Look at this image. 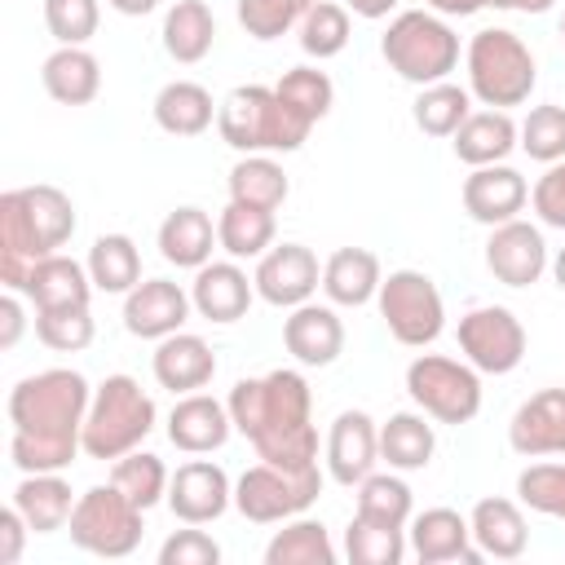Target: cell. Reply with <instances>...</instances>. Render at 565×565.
I'll use <instances>...</instances> for the list:
<instances>
[{
  "mask_svg": "<svg viewBox=\"0 0 565 565\" xmlns=\"http://www.w3.org/2000/svg\"><path fill=\"white\" fill-rule=\"evenodd\" d=\"M93 388L79 371L53 366L40 375H26L9 393V419L13 441L9 459L18 472H62L84 450V415H88Z\"/></svg>",
  "mask_w": 565,
  "mask_h": 565,
  "instance_id": "obj_1",
  "label": "cell"
},
{
  "mask_svg": "<svg viewBox=\"0 0 565 565\" xmlns=\"http://www.w3.org/2000/svg\"><path fill=\"white\" fill-rule=\"evenodd\" d=\"M230 419L256 446V459L278 468H313L318 463V428H313V393L300 371H269L238 380L230 388Z\"/></svg>",
  "mask_w": 565,
  "mask_h": 565,
  "instance_id": "obj_2",
  "label": "cell"
},
{
  "mask_svg": "<svg viewBox=\"0 0 565 565\" xmlns=\"http://www.w3.org/2000/svg\"><path fill=\"white\" fill-rule=\"evenodd\" d=\"M75 234V203L57 185H22L0 194V282L22 291L31 265Z\"/></svg>",
  "mask_w": 565,
  "mask_h": 565,
  "instance_id": "obj_3",
  "label": "cell"
},
{
  "mask_svg": "<svg viewBox=\"0 0 565 565\" xmlns=\"http://www.w3.org/2000/svg\"><path fill=\"white\" fill-rule=\"evenodd\" d=\"M216 128H221V141L234 146L238 154H287V150H300L305 137H309V119L296 115L278 88H265V84H238L221 110H216Z\"/></svg>",
  "mask_w": 565,
  "mask_h": 565,
  "instance_id": "obj_4",
  "label": "cell"
},
{
  "mask_svg": "<svg viewBox=\"0 0 565 565\" xmlns=\"http://www.w3.org/2000/svg\"><path fill=\"white\" fill-rule=\"evenodd\" d=\"M154 428V402L132 375H106L93 388L88 415H84V455L88 459H119L128 450H141V441Z\"/></svg>",
  "mask_w": 565,
  "mask_h": 565,
  "instance_id": "obj_5",
  "label": "cell"
},
{
  "mask_svg": "<svg viewBox=\"0 0 565 565\" xmlns=\"http://www.w3.org/2000/svg\"><path fill=\"white\" fill-rule=\"evenodd\" d=\"M468 93L490 106V110H508V106H521L530 102L534 93V53L525 49V40L516 31H503V26H486L468 40Z\"/></svg>",
  "mask_w": 565,
  "mask_h": 565,
  "instance_id": "obj_6",
  "label": "cell"
},
{
  "mask_svg": "<svg viewBox=\"0 0 565 565\" xmlns=\"http://www.w3.org/2000/svg\"><path fill=\"white\" fill-rule=\"evenodd\" d=\"M380 53L406 84L428 88L459 66V35L433 9H402L384 31Z\"/></svg>",
  "mask_w": 565,
  "mask_h": 565,
  "instance_id": "obj_7",
  "label": "cell"
},
{
  "mask_svg": "<svg viewBox=\"0 0 565 565\" xmlns=\"http://www.w3.org/2000/svg\"><path fill=\"white\" fill-rule=\"evenodd\" d=\"M66 530L79 552L119 561V556H132L141 543V508L119 486H93L75 499Z\"/></svg>",
  "mask_w": 565,
  "mask_h": 565,
  "instance_id": "obj_8",
  "label": "cell"
},
{
  "mask_svg": "<svg viewBox=\"0 0 565 565\" xmlns=\"http://www.w3.org/2000/svg\"><path fill=\"white\" fill-rule=\"evenodd\" d=\"M406 393L411 402L433 415L437 424H468L481 411V380L472 362H455L441 353H419L406 366Z\"/></svg>",
  "mask_w": 565,
  "mask_h": 565,
  "instance_id": "obj_9",
  "label": "cell"
},
{
  "mask_svg": "<svg viewBox=\"0 0 565 565\" xmlns=\"http://www.w3.org/2000/svg\"><path fill=\"white\" fill-rule=\"evenodd\" d=\"M322 494V472L313 468H278V463H256L238 477L234 486V508L256 521V525H274V521H291L300 516L313 499Z\"/></svg>",
  "mask_w": 565,
  "mask_h": 565,
  "instance_id": "obj_10",
  "label": "cell"
},
{
  "mask_svg": "<svg viewBox=\"0 0 565 565\" xmlns=\"http://www.w3.org/2000/svg\"><path fill=\"white\" fill-rule=\"evenodd\" d=\"M380 318L384 327L393 331L397 344L406 349H424L441 335L446 327V305H441V291L428 274L419 269H393L384 282H380Z\"/></svg>",
  "mask_w": 565,
  "mask_h": 565,
  "instance_id": "obj_11",
  "label": "cell"
},
{
  "mask_svg": "<svg viewBox=\"0 0 565 565\" xmlns=\"http://www.w3.org/2000/svg\"><path fill=\"white\" fill-rule=\"evenodd\" d=\"M459 349L486 375H508L525 358V327L503 305H477L459 318Z\"/></svg>",
  "mask_w": 565,
  "mask_h": 565,
  "instance_id": "obj_12",
  "label": "cell"
},
{
  "mask_svg": "<svg viewBox=\"0 0 565 565\" xmlns=\"http://www.w3.org/2000/svg\"><path fill=\"white\" fill-rule=\"evenodd\" d=\"M256 296L265 305H278V309H296L305 305L318 282H322V269H318V256L305 247V243H278L269 247L265 256H256Z\"/></svg>",
  "mask_w": 565,
  "mask_h": 565,
  "instance_id": "obj_13",
  "label": "cell"
},
{
  "mask_svg": "<svg viewBox=\"0 0 565 565\" xmlns=\"http://www.w3.org/2000/svg\"><path fill=\"white\" fill-rule=\"evenodd\" d=\"M486 269L503 282V287H530L543 278L547 269V243H543V230L530 225V221H503L490 230V243H486Z\"/></svg>",
  "mask_w": 565,
  "mask_h": 565,
  "instance_id": "obj_14",
  "label": "cell"
},
{
  "mask_svg": "<svg viewBox=\"0 0 565 565\" xmlns=\"http://www.w3.org/2000/svg\"><path fill=\"white\" fill-rule=\"evenodd\" d=\"M230 503H234V486H230L225 468L212 463V459H190V463H181V468L172 472V481H168V508H172V516L185 521V525H207V521H216Z\"/></svg>",
  "mask_w": 565,
  "mask_h": 565,
  "instance_id": "obj_15",
  "label": "cell"
},
{
  "mask_svg": "<svg viewBox=\"0 0 565 565\" xmlns=\"http://www.w3.org/2000/svg\"><path fill=\"white\" fill-rule=\"evenodd\" d=\"M190 309H194V300L177 282H168V278H141L124 296V327L137 340H163V335H172V331L185 327Z\"/></svg>",
  "mask_w": 565,
  "mask_h": 565,
  "instance_id": "obj_16",
  "label": "cell"
},
{
  "mask_svg": "<svg viewBox=\"0 0 565 565\" xmlns=\"http://www.w3.org/2000/svg\"><path fill=\"white\" fill-rule=\"evenodd\" d=\"M508 446L525 459L565 455V388H543L525 397L508 424Z\"/></svg>",
  "mask_w": 565,
  "mask_h": 565,
  "instance_id": "obj_17",
  "label": "cell"
},
{
  "mask_svg": "<svg viewBox=\"0 0 565 565\" xmlns=\"http://www.w3.org/2000/svg\"><path fill=\"white\" fill-rule=\"evenodd\" d=\"M380 459V428L366 411H340L331 433H327V472L340 486H358L371 477Z\"/></svg>",
  "mask_w": 565,
  "mask_h": 565,
  "instance_id": "obj_18",
  "label": "cell"
},
{
  "mask_svg": "<svg viewBox=\"0 0 565 565\" xmlns=\"http://www.w3.org/2000/svg\"><path fill=\"white\" fill-rule=\"evenodd\" d=\"M530 199V185L516 168L508 163H486V168H472L468 181H463V212L481 225H503V221H516V212L525 207Z\"/></svg>",
  "mask_w": 565,
  "mask_h": 565,
  "instance_id": "obj_19",
  "label": "cell"
},
{
  "mask_svg": "<svg viewBox=\"0 0 565 565\" xmlns=\"http://www.w3.org/2000/svg\"><path fill=\"white\" fill-rule=\"evenodd\" d=\"M406 534H411L406 543H411V552H415L419 565H441V561L477 565L481 561V547L472 543V525L455 508H428V512H419Z\"/></svg>",
  "mask_w": 565,
  "mask_h": 565,
  "instance_id": "obj_20",
  "label": "cell"
},
{
  "mask_svg": "<svg viewBox=\"0 0 565 565\" xmlns=\"http://www.w3.org/2000/svg\"><path fill=\"white\" fill-rule=\"evenodd\" d=\"M282 344L300 366H331L344 353V322L331 305H296L282 322Z\"/></svg>",
  "mask_w": 565,
  "mask_h": 565,
  "instance_id": "obj_21",
  "label": "cell"
},
{
  "mask_svg": "<svg viewBox=\"0 0 565 565\" xmlns=\"http://www.w3.org/2000/svg\"><path fill=\"white\" fill-rule=\"evenodd\" d=\"M230 406L207 397V393H181L172 415H168V441L185 455H212L230 441Z\"/></svg>",
  "mask_w": 565,
  "mask_h": 565,
  "instance_id": "obj_22",
  "label": "cell"
},
{
  "mask_svg": "<svg viewBox=\"0 0 565 565\" xmlns=\"http://www.w3.org/2000/svg\"><path fill=\"white\" fill-rule=\"evenodd\" d=\"M252 296H256V282L234 265V260H207L194 269V282H190V300L194 309L207 318V322H238L247 309H252Z\"/></svg>",
  "mask_w": 565,
  "mask_h": 565,
  "instance_id": "obj_23",
  "label": "cell"
},
{
  "mask_svg": "<svg viewBox=\"0 0 565 565\" xmlns=\"http://www.w3.org/2000/svg\"><path fill=\"white\" fill-rule=\"evenodd\" d=\"M150 366H154V380L163 388H172V393H199L216 375V353H212V344L203 335L172 331V335L159 340Z\"/></svg>",
  "mask_w": 565,
  "mask_h": 565,
  "instance_id": "obj_24",
  "label": "cell"
},
{
  "mask_svg": "<svg viewBox=\"0 0 565 565\" xmlns=\"http://www.w3.org/2000/svg\"><path fill=\"white\" fill-rule=\"evenodd\" d=\"M93 278H88V265H79L75 256H40L22 282V296L35 305V309H75V305H88L93 300Z\"/></svg>",
  "mask_w": 565,
  "mask_h": 565,
  "instance_id": "obj_25",
  "label": "cell"
},
{
  "mask_svg": "<svg viewBox=\"0 0 565 565\" xmlns=\"http://www.w3.org/2000/svg\"><path fill=\"white\" fill-rule=\"evenodd\" d=\"M44 93L62 106H88L102 93V62L84 44H57L40 66Z\"/></svg>",
  "mask_w": 565,
  "mask_h": 565,
  "instance_id": "obj_26",
  "label": "cell"
},
{
  "mask_svg": "<svg viewBox=\"0 0 565 565\" xmlns=\"http://www.w3.org/2000/svg\"><path fill=\"white\" fill-rule=\"evenodd\" d=\"M380 282H384L380 256L366 252V247H340L322 265V291H327L331 305L358 309V305H366V300L380 296Z\"/></svg>",
  "mask_w": 565,
  "mask_h": 565,
  "instance_id": "obj_27",
  "label": "cell"
},
{
  "mask_svg": "<svg viewBox=\"0 0 565 565\" xmlns=\"http://www.w3.org/2000/svg\"><path fill=\"white\" fill-rule=\"evenodd\" d=\"M216 225L203 207H177L163 216L159 225V256L177 269H199L212 260V247H216Z\"/></svg>",
  "mask_w": 565,
  "mask_h": 565,
  "instance_id": "obj_28",
  "label": "cell"
},
{
  "mask_svg": "<svg viewBox=\"0 0 565 565\" xmlns=\"http://www.w3.org/2000/svg\"><path fill=\"white\" fill-rule=\"evenodd\" d=\"M468 525H472V543L481 547V556H494V561H516L530 543L525 516L512 499H481Z\"/></svg>",
  "mask_w": 565,
  "mask_h": 565,
  "instance_id": "obj_29",
  "label": "cell"
},
{
  "mask_svg": "<svg viewBox=\"0 0 565 565\" xmlns=\"http://www.w3.org/2000/svg\"><path fill=\"white\" fill-rule=\"evenodd\" d=\"M216 110L221 106L212 102V93L203 84H194V79H172L154 97V124L168 137H199V132H207Z\"/></svg>",
  "mask_w": 565,
  "mask_h": 565,
  "instance_id": "obj_30",
  "label": "cell"
},
{
  "mask_svg": "<svg viewBox=\"0 0 565 565\" xmlns=\"http://www.w3.org/2000/svg\"><path fill=\"white\" fill-rule=\"evenodd\" d=\"M516 137H521V128L512 124L508 110H472L455 132V154L472 168L503 163L516 150Z\"/></svg>",
  "mask_w": 565,
  "mask_h": 565,
  "instance_id": "obj_31",
  "label": "cell"
},
{
  "mask_svg": "<svg viewBox=\"0 0 565 565\" xmlns=\"http://www.w3.org/2000/svg\"><path fill=\"white\" fill-rule=\"evenodd\" d=\"M13 508L26 516L31 534H53L71 521L75 499H71V486L57 472H22V481L13 490Z\"/></svg>",
  "mask_w": 565,
  "mask_h": 565,
  "instance_id": "obj_32",
  "label": "cell"
},
{
  "mask_svg": "<svg viewBox=\"0 0 565 565\" xmlns=\"http://www.w3.org/2000/svg\"><path fill=\"white\" fill-rule=\"evenodd\" d=\"M212 40H216V18L203 0H177L163 13V49L172 62L181 66L203 62L212 53Z\"/></svg>",
  "mask_w": 565,
  "mask_h": 565,
  "instance_id": "obj_33",
  "label": "cell"
},
{
  "mask_svg": "<svg viewBox=\"0 0 565 565\" xmlns=\"http://www.w3.org/2000/svg\"><path fill=\"white\" fill-rule=\"evenodd\" d=\"M88 278L97 291L106 296H128L137 282H141V252L128 234H102L93 247H88Z\"/></svg>",
  "mask_w": 565,
  "mask_h": 565,
  "instance_id": "obj_34",
  "label": "cell"
},
{
  "mask_svg": "<svg viewBox=\"0 0 565 565\" xmlns=\"http://www.w3.org/2000/svg\"><path fill=\"white\" fill-rule=\"evenodd\" d=\"M437 450V437H433V424L424 415H388V424H380V459L397 472H415V468H428Z\"/></svg>",
  "mask_w": 565,
  "mask_h": 565,
  "instance_id": "obj_35",
  "label": "cell"
},
{
  "mask_svg": "<svg viewBox=\"0 0 565 565\" xmlns=\"http://www.w3.org/2000/svg\"><path fill=\"white\" fill-rule=\"evenodd\" d=\"M287 194H291V181H287V172L269 154H243L230 168V199L234 203L278 212L287 203Z\"/></svg>",
  "mask_w": 565,
  "mask_h": 565,
  "instance_id": "obj_36",
  "label": "cell"
},
{
  "mask_svg": "<svg viewBox=\"0 0 565 565\" xmlns=\"http://www.w3.org/2000/svg\"><path fill=\"white\" fill-rule=\"evenodd\" d=\"M274 212L265 207H247V203H225V212L216 216V238L221 247L234 256V260H252V256H265L274 247Z\"/></svg>",
  "mask_w": 565,
  "mask_h": 565,
  "instance_id": "obj_37",
  "label": "cell"
},
{
  "mask_svg": "<svg viewBox=\"0 0 565 565\" xmlns=\"http://www.w3.org/2000/svg\"><path fill=\"white\" fill-rule=\"evenodd\" d=\"M265 565H335V543L322 521L291 516L265 547Z\"/></svg>",
  "mask_w": 565,
  "mask_h": 565,
  "instance_id": "obj_38",
  "label": "cell"
},
{
  "mask_svg": "<svg viewBox=\"0 0 565 565\" xmlns=\"http://www.w3.org/2000/svg\"><path fill=\"white\" fill-rule=\"evenodd\" d=\"M468 115H472V93L459 88V84H450V79L428 84L415 97V124L428 137H455Z\"/></svg>",
  "mask_w": 565,
  "mask_h": 565,
  "instance_id": "obj_39",
  "label": "cell"
},
{
  "mask_svg": "<svg viewBox=\"0 0 565 565\" xmlns=\"http://www.w3.org/2000/svg\"><path fill=\"white\" fill-rule=\"evenodd\" d=\"M168 481H172V477H168L163 459L150 455V450H128V455H119L115 468H110V486H119L141 512L154 508L159 499H168Z\"/></svg>",
  "mask_w": 565,
  "mask_h": 565,
  "instance_id": "obj_40",
  "label": "cell"
},
{
  "mask_svg": "<svg viewBox=\"0 0 565 565\" xmlns=\"http://www.w3.org/2000/svg\"><path fill=\"white\" fill-rule=\"evenodd\" d=\"M406 534L402 525H380V521H366L353 512L349 530H344V552L353 565H397L406 556Z\"/></svg>",
  "mask_w": 565,
  "mask_h": 565,
  "instance_id": "obj_41",
  "label": "cell"
},
{
  "mask_svg": "<svg viewBox=\"0 0 565 565\" xmlns=\"http://www.w3.org/2000/svg\"><path fill=\"white\" fill-rule=\"evenodd\" d=\"M358 516L380 525H406L411 521V486L393 472H371L358 481Z\"/></svg>",
  "mask_w": 565,
  "mask_h": 565,
  "instance_id": "obj_42",
  "label": "cell"
},
{
  "mask_svg": "<svg viewBox=\"0 0 565 565\" xmlns=\"http://www.w3.org/2000/svg\"><path fill=\"white\" fill-rule=\"evenodd\" d=\"M344 44H349V9L335 0H318L300 18V49L322 62V57L344 53Z\"/></svg>",
  "mask_w": 565,
  "mask_h": 565,
  "instance_id": "obj_43",
  "label": "cell"
},
{
  "mask_svg": "<svg viewBox=\"0 0 565 565\" xmlns=\"http://www.w3.org/2000/svg\"><path fill=\"white\" fill-rule=\"evenodd\" d=\"M274 88H278V97H282L296 115H305L309 124H318V119L331 110V102H335V84H331V75L318 71V66H291Z\"/></svg>",
  "mask_w": 565,
  "mask_h": 565,
  "instance_id": "obj_44",
  "label": "cell"
},
{
  "mask_svg": "<svg viewBox=\"0 0 565 565\" xmlns=\"http://www.w3.org/2000/svg\"><path fill=\"white\" fill-rule=\"evenodd\" d=\"M313 4L318 0H238V26L252 40H278L291 26H300V18Z\"/></svg>",
  "mask_w": 565,
  "mask_h": 565,
  "instance_id": "obj_45",
  "label": "cell"
},
{
  "mask_svg": "<svg viewBox=\"0 0 565 565\" xmlns=\"http://www.w3.org/2000/svg\"><path fill=\"white\" fill-rule=\"evenodd\" d=\"M93 313L88 305H75V309H35V335L40 344L57 349V353H79L93 344Z\"/></svg>",
  "mask_w": 565,
  "mask_h": 565,
  "instance_id": "obj_46",
  "label": "cell"
},
{
  "mask_svg": "<svg viewBox=\"0 0 565 565\" xmlns=\"http://www.w3.org/2000/svg\"><path fill=\"white\" fill-rule=\"evenodd\" d=\"M516 146L534 159V163H556L565 159V106H534L521 124Z\"/></svg>",
  "mask_w": 565,
  "mask_h": 565,
  "instance_id": "obj_47",
  "label": "cell"
},
{
  "mask_svg": "<svg viewBox=\"0 0 565 565\" xmlns=\"http://www.w3.org/2000/svg\"><path fill=\"white\" fill-rule=\"evenodd\" d=\"M516 494L530 512L565 521V463H530L516 477Z\"/></svg>",
  "mask_w": 565,
  "mask_h": 565,
  "instance_id": "obj_48",
  "label": "cell"
},
{
  "mask_svg": "<svg viewBox=\"0 0 565 565\" xmlns=\"http://www.w3.org/2000/svg\"><path fill=\"white\" fill-rule=\"evenodd\" d=\"M97 0H44V26L57 44H88L97 35Z\"/></svg>",
  "mask_w": 565,
  "mask_h": 565,
  "instance_id": "obj_49",
  "label": "cell"
},
{
  "mask_svg": "<svg viewBox=\"0 0 565 565\" xmlns=\"http://www.w3.org/2000/svg\"><path fill=\"white\" fill-rule=\"evenodd\" d=\"M216 561H221V543L203 530H177L159 547V565H216Z\"/></svg>",
  "mask_w": 565,
  "mask_h": 565,
  "instance_id": "obj_50",
  "label": "cell"
},
{
  "mask_svg": "<svg viewBox=\"0 0 565 565\" xmlns=\"http://www.w3.org/2000/svg\"><path fill=\"white\" fill-rule=\"evenodd\" d=\"M530 203H534V212H539L543 225L565 230V159L547 163V172H543V177L534 181V190H530Z\"/></svg>",
  "mask_w": 565,
  "mask_h": 565,
  "instance_id": "obj_51",
  "label": "cell"
},
{
  "mask_svg": "<svg viewBox=\"0 0 565 565\" xmlns=\"http://www.w3.org/2000/svg\"><path fill=\"white\" fill-rule=\"evenodd\" d=\"M26 534H31L26 516H22L18 508H4V512H0V565H13V561L22 556Z\"/></svg>",
  "mask_w": 565,
  "mask_h": 565,
  "instance_id": "obj_52",
  "label": "cell"
},
{
  "mask_svg": "<svg viewBox=\"0 0 565 565\" xmlns=\"http://www.w3.org/2000/svg\"><path fill=\"white\" fill-rule=\"evenodd\" d=\"M0 322H4V331H0V349H13L18 335H22V305H18L13 291L0 300Z\"/></svg>",
  "mask_w": 565,
  "mask_h": 565,
  "instance_id": "obj_53",
  "label": "cell"
},
{
  "mask_svg": "<svg viewBox=\"0 0 565 565\" xmlns=\"http://www.w3.org/2000/svg\"><path fill=\"white\" fill-rule=\"evenodd\" d=\"M344 9H353L358 18H388L393 9H397V0H344Z\"/></svg>",
  "mask_w": 565,
  "mask_h": 565,
  "instance_id": "obj_54",
  "label": "cell"
},
{
  "mask_svg": "<svg viewBox=\"0 0 565 565\" xmlns=\"http://www.w3.org/2000/svg\"><path fill=\"white\" fill-rule=\"evenodd\" d=\"M115 13H124V18H146V13H154L159 9V0H106Z\"/></svg>",
  "mask_w": 565,
  "mask_h": 565,
  "instance_id": "obj_55",
  "label": "cell"
},
{
  "mask_svg": "<svg viewBox=\"0 0 565 565\" xmlns=\"http://www.w3.org/2000/svg\"><path fill=\"white\" fill-rule=\"evenodd\" d=\"M494 9H508V13H547L556 0H490Z\"/></svg>",
  "mask_w": 565,
  "mask_h": 565,
  "instance_id": "obj_56",
  "label": "cell"
},
{
  "mask_svg": "<svg viewBox=\"0 0 565 565\" xmlns=\"http://www.w3.org/2000/svg\"><path fill=\"white\" fill-rule=\"evenodd\" d=\"M552 278H556V287L565 291V247L556 252V260H552Z\"/></svg>",
  "mask_w": 565,
  "mask_h": 565,
  "instance_id": "obj_57",
  "label": "cell"
},
{
  "mask_svg": "<svg viewBox=\"0 0 565 565\" xmlns=\"http://www.w3.org/2000/svg\"><path fill=\"white\" fill-rule=\"evenodd\" d=\"M561 40H565V18H561Z\"/></svg>",
  "mask_w": 565,
  "mask_h": 565,
  "instance_id": "obj_58",
  "label": "cell"
}]
</instances>
